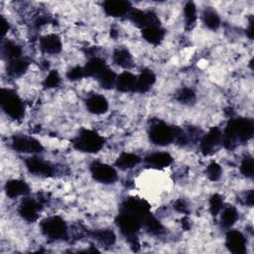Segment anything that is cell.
<instances>
[{"mask_svg": "<svg viewBox=\"0 0 254 254\" xmlns=\"http://www.w3.org/2000/svg\"><path fill=\"white\" fill-rule=\"evenodd\" d=\"M254 133V123L248 118H232L225 127L222 143L226 149H233L237 142L248 141Z\"/></svg>", "mask_w": 254, "mask_h": 254, "instance_id": "cell-1", "label": "cell"}, {"mask_svg": "<svg viewBox=\"0 0 254 254\" xmlns=\"http://www.w3.org/2000/svg\"><path fill=\"white\" fill-rule=\"evenodd\" d=\"M105 139L97 132L89 129H81L78 135L72 140L73 147L85 153H97L103 147Z\"/></svg>", "mask_w": 254, "mask_h": 254, "instance_id": "cell-2", "label": "cell"}, {"mask_svg": "<svg viewBox=\"0 0 254 254\" xmlns=\"http://www.w3.org/2000/svg\"><path fill=\"white\" fill-rule=\"evenodd\" d=\"M0 104L3 111L11 118L19 120L24 116L25 108L21 98L11 89L2 88L0 91Z\"/></svg>", "mask_w": 254, "mask_h": 254, "instance_id": "cell-3", "label": "cell"}, {"mask_svg": "<svg viewBox=\"0 0 254 254\" xmlns=\"http://www.w3.org/2000/svg\"><path fill=\"white\" fill-rule=\"evenodd\" d=\"M42 233L51 240L66 239L67 226L65 221L60 216H51L40 223Z\"/></svg>", "mask_w": 254, "mask_h": 254, "instance_id": "cell-4", "label": "cell"}, {"mask_svg": "<svg viewBox=\"0 0 254 254\" xmlns=\"http://www.w3.org/2000/svg\"><path fill=\"white\" fill-rule=\"evenodd\" d=\"M176 127H172L163 121L157 120L151 124L149 130L150 141L159 146H166L175 141Z\"/></svg>", "mask_w": 254, "mask_h": 254, "instance_id": "cell-5", "label": "cell"}, {"mask_svg": "<svg viewBox=\"0 0 254 254\" xmlns=\"http://www.w3.org/2000/svg\"><path fill=\"white\" fill-rule=\"evenodd\" d=\"M115 222L122 234L128 240L136 237V234L140 230L142 225V222L138 217L125 211L119 212V214L115 218Z\"/></svg>", "mask_w": 254, "mask_h": 254, "instance_id": "cell-6", "label": "cell"}, {"mask_svg": "<svg viewBox=\"0 0 254 254\" xmlns=\"http://www.w3.org/2000/svg\"><path fill=\"white\" fill-rule=\"evenodd\" d=\"M150 208H151L150 204L145 199L131 196V197L126 198L121 203L120 211H125L128 213H131V214L135 215L136 217H138L142 222V220L148 214H150Z\"/></svg>", "mask_w": 254, "mask_h": 254, "instance_id": "cell-7", "label": "cell"}, {"mask_svg": "<svg viewBox=\"0 0 254 254\" xmlns=\"http://www.w3.org/2000/svg\"><path fill=\"white\" fill-rule=\"evenodd\" d=\"M12 147L15 151L20 153H39L44 150L39 140L23 135L14 136L12 138Z\"/></svg>", "mask_w": 254, "mask_h": 254, "instance_id": "cell-8", "label": "cell"}, {"mask_svg": "<svg viewBox=\"0 0 254 254\" xmlns=\"http://www.w3.org/2000/svg\"><path fill=\"white\" fill-rule=\"evenodd\" d=\"M92 178L102 184H112L117 180V173L114 168L99 162H93L90 165Z\"/></svg>", "mask_w": 254, "mask_h": 254, "instance_id": "cell-9", "label": "cell"}, {"mask_svg": "<svg viewBox=\"0 0 254 254\" xmlns=\"http://www.w3.org/2000/svg\"><path fill=\"white\" fill-rule=\"evenodd\" d=\"M130 20L139 28H147L150 26H160V21L157 15L151 11H141L138 9H132L129 13Z\"/></svg>", "mask_w": 254, "mask_h": 254, "instance_id": "cell-10", "label": "cell"}, {"mask_svg": "<svg viewBox=\"0 0 254 254\" xmlns=\"http://www.w3.org/2000/svg\"><path fill=\"white\" fill-rule=\"evenodd\" d=\"M225 245L234 254H243L246 252V239L238 230H229L226 233Z\"/></svg>", "mask_w": 254, "mask_h": 254, "instance_id": "cell-11", "label": "cell"}, {"mask_svg": "<svg viewBox=\"0 0 254 254\" xmlns=\"http://www.w3.org/2000/svg\"><path fill=\"white\" fill-rule=\"evenodd\" d=\"M102 7L105 14L111 17H122L132 10L131 3L124 0H106Z\"/></svg>", "mask_w": 254, "mask_h": 254, "instance_id": "cell-12", "label": "cell"}, {"mask_svg": "<svg viewBox=\"0 0 254 254\" xmlns=\"http://www.w3.org/2000/svg\"><path fill=\"white\" fill-rule=\"evenodd\" d=\"M222 139L221 131L218 127H212L201 139L200 150L203 155H210L215 147L219 144Z\"/></svg>", "mask_w": 254, "mask_h": 254, "instance_id": "cell-13", "label": "cell"}, {"mask_svg": "<svg viewBox=\"0 0 254 254\" xmlns=\"http://www.w3.org/2000/svg\"><path fill=\"white\" fill-rule=\"evenodd\" d=\"M26 167L28 169V171L31 174H35V175H41V176H52L54 174V168L51 164L33 157V158H28L25 161Z\"/></svg>", "mask_w": 254, "mask_h": 254, "instance_id": "cell-14", "label": "cell"}, {"mask_svg": "<svg viewBox=\"0 0 254 254\" xmlns=\"http://www.w3.org/2000/svg\"><path fill=\"white\" fill-rule=\"evenodd\" d=\"M40 203L32 198H25L19 206V214L27 221L34 222L38 219Z\"/></svg>", "mask_w": 254, "mask_h": 254, "instance_id": "cell-15", "label": "cell"}, {"mask_svg": "<svg viewBox=\"0 0 254 254\" xmlns=\"http://www.w3.org/2000/svg\"><path fill=\"white\" fill-rule=\"evenodd\" d=\"M86 108L90 113L93 114H103L108 110V101L101 94L90 95L85 102Z\"/></svg>", "mask_w": 254, "mask_h": 254, "instance_id": "cell-16", "label": "cell"}, {"mask_svg": "<svg viewBox=\"0 0 254 254\" xmlns=\"http://www.w3.org/2000/svg\"><path fill=\"white\" fill-rule=\"evenodd\" d=\"M40 48L47 54H59L62 51V41L58 35L50 34L41 38Z\"/></svg>", "mask_w": 254, "mask_h": 254, "instance_id": "cell-17", "label": "cell"}, {"mask_svg": "<svg viewBox=\"0 0 254 254\" xmlns=\"http://www.w3.org/2000/svg\"><path fill=\"white\" fill-rule=\"evenodd\" d=\"M156 81L155 73L150 69H143L139 76H137L135 91L140 93L147 92Z\"/></svg>", "mask_w": 254, "mask_h": 254, "instance_id": "cell-18", "label": "cell"}, {"mask_svg": "<svg viewBox=\"0 0 254 254\" xmlns=\"http://www.w3.org/2000/svg\"><path fill=\"white\" fill-rule=\"evenodd\" d=\"M137 76L132 74L131 72L124 71L120 73L116 78V88L121 92H129L135 91Z\"/></svg>", "mask_w": 254, "mask_h": 254, "instance_id": "cell-19", "label": "cell"}, {"mask_svg": "<svg viewBox=\"0 0 254 254\" xmlns=\"http://www.w3.org/2000/svg\"><path fill=\"white\" fill-rule=\"evenodd\" d=\"M5 191L9 197H16L29 191L28 185L21 180H10L5 185Z\"/></svg>", "mask_w": 254, "mask_h": 254, "instance_id": "cell-20", "label": "cell"}, {"mask_svg": "<svg viewBox=\"0 0 254 254\" xmlns=\"http://www.w3.org/2000/svg\"><path fill=\"white\" fill-rule=\"evenodd\" d=\"M165 35V31L160 26H150L142 29L143 38L152 45H158L161 43Z\"/></svg>", "mask_w": 254, "mask_h": 254, "instance_id": "cell-21", "label": "cell"}, {"mask_svg": "<svg viewBox=\"0 0 254 254\" xmlns=\"http://www.w3.org/2000/svg\"><path fill=\"white\" fill-rule=\"evenodd\" d=\"M29 67V63L25 59H14L9 61L7 65V73L12 77L21 76Z\"/></svg>", "mask_w": 254, "mask_h": 254, "instance_id": "cell-22", "label": "cell"}, {"mask_svg": "<svg viewBox=\"0 0 254 254\" xmlns=\"http://www.w3.org/2000/svg\"><path fill=\"white\" fill-rule=\"evenodd\" d=\"M106 67L107 65L104 60L100 58H92L83 67L84 76H97Z\"/></svg>", "mask_w": 254, "mask_h": 254, "instance_id": "cell-23", "label": "cell"}, {"mask_svg": "<svg viewBox=\"0 0 254 254\" xmlns=\"http://www.w3.org/2000/svg\"><path fill=\"white\" fill-rule=\"evenodd\" d=\"M145 162L154 165L156 167L165 168L170 166L173 163V157L169 153L160 152V153H154L145 158Z\"/></svg>", "mask_w": 254, "mask_h": 254, "instance_id": "cell-24", "label": "cell"}, {"mask_svg": "<svg viewBox=\"0 0 254 254\" xmlns=\"http://www.w3.org/2000/svg\"><path fill=\"white\" fill-rule=\"evenodd\" d=\"M140 161H141V159L139 156L132 154V153L124 152L117 158L115 165L121 170H128V169H132L133 167L138 165L140 163Z\"/></svg>", "mask_w": 254, "mask_h": 254, "instance_id": "cell-25", "label": "cell"}, {"mask_svg": "<svg viewBox=\"0 0 254 254\" xmlns=\"http://www.w3.org/2000/svg\"><path fill=\"white\" fill-rule=\"evenodd\" d=\"M113 62L124 68H130L133 66L132 56L126 49H116L113 53Z\"/></svg>", "mask_w": 254, "mask_h": 254, "instance_id": "cell-26", "label": "cell"}, {"mask_svg": "<svg viewBox=\"0 0 254 254\" xmlns=\"http://www.w3.org/2000/svg\"><path fill=\"white\" fill-rule=\"evenodd\" d=\"M91 234L94 239H96L100 244L104 246H111L116 241V236L114 232L110 229H97L94 230Z\"/></svg>", "mask_w": 254, "mask_h": 254, "instance_id": "cell-27", "label": "cell"}, {"mask_svg": "<svg viewBox=\"0 0 254 254\" xmlns=\"http://www.w3.org/2000/svg\"><path fill=\"white\" fill-rule=\"evenodd\" d=\"M96 77H97V80H98L100 86L104 89L112 88L114 86V84L116 83V78H117L116 73L108 67L103 69Z\"/></svg>", "mask_w": 254, "mask_h": 254, "instance_id": "cell-28", "label": "cell"}, {"mask_svg": "<svg viewBox=\"0 0 254 254\" xmlns=\"http://www.w3.org/2000/svg\"><path fill=\"white\" fill-rule=\"evenodd\" d=\"M202 21L203 24L210 30H216L220 26V18L218 14L210 8L204 9L202 13Z\"/></svg>", "mask_w": 254, "mask_h": 254, "instance_id": "cell-29", "label": "cell"}, {"mask_svg": "<svg viewBox=\"0 0 254 254\" xmlns=\"http://www.w3.org/2000/svg\"><path fill=\"white\" fill-rule=\"evenodd\" d=\"M2 51H3V55L9 61L20 58L22 54L21 47L12 41H6L2 46Z\"/></svg>", "mask_w": 254, "mask_h": 254, "instance_id": "cell-30", "label": "cell"}, {"mask_svg": "<svg viewBox=\"0 0 254 254\" xmlns=\"http://www.w3.org/2000/svg\"><path fill=\"white\" fill-rule=\"evenodd\" d=\"M237 218H238V212L236 208L233 206H227L226 208H224L221 214V218H220L221 225L223 227H230L235 223Z\"/></svg>", "mask_w": 254, "mask_h": 254, "instance_id": "cell-31", "label": "cell"}, {"mask_svg": "<svg viewBox=\"0 0 254 254\" xmlns=\"http://www.w3.org/2000/svg\"><path fill=\"white\" fill-rule=\"evenodd\" d=\"M184 14L186 19V28L191 29L194 26L196 20V8L192 2H188L184 8Z\"/></svg>", "mask_w": 254, "mask_h": 254, "instance_id": "cell-32", "label": "cell"}, {"mask_svg": "<svg viewBox=\"0 0 254 254\" xmlns=\"http://www.w3.org/2000/svg\"><path fill=\"white\" fill-rule=\"evenodd\" d=\"M142 224L145 225V227L153 234H160L163 232V225L161 222L155 218L151 213L148 214L143 220Z\"/></svg>", "mask_w": 254, "mask_h": 254, "instance_id": "cell-33", "label": "cell"}, {"mask_svg": "<svg viewBox=\"0 0 254 254\" xmlns=\"http://www.w3.org/2000/svg\"><path fill=\"white\" fill-rule=\"evenodd\" d=\"M176 98L181 103L191 104L195 101V93L192 89L185 87L178 91V93L176 94Z\"/></svg>", "mask_w": 254, "mask_h": 254, "instance_id": "cell-34", "label": "cell"}, {"mask_svg": "<svg viewBox=\"0 0 254 254\" xmlns=\"http://www.w3.org/2000/svg\"><path fill=\"white\" fill-rule=\"evenodd\" d=\"M223 205V198L220 194L214 193L211 195L209 199V210L213 216H216L219 211L222 209Z\"/></svg>", "mask_w": 254, "mask_h": 254, "instance_id": "cell-35", "label": "cell"}, {"mask_svg": "<svg viewBox=\"0 0 254 254\" xmlns=\"http://www.w3.org/2000/svg\"><path fill=\"white\" fill-rule=\"evenodd\" d=\"M240 171L246 178H252L254 174V163L251 156H246L241 163Z\"/></svg>", "mask_w": 254, "mask_h": 254, "instance_id": "cell-36", "label": "cell"}, {"mask_svg": "<svg viewBox=\"0 0 254 254\" xmlns=\"http://www.w3.org/2000/svg\"><path fill=\"white\" fill-rule=\"evenodd\" d=\"M221 174H222L221 167L215 162H211L206 168V175L210 181H213V182L218 181L221 177Z\"/></svg>", "mask_w": 254, "mask_h": 254, "instance_id": "cell-37", "label": "cell"}, {"mask_svg": "<svg viewBox=\"0 0 254 254\" xmlns=\"http://www.w3.org/2000/svg\"><path fill=\"white\" fill-rule=\"evenodd\" d=\"M61 77L57 70H51L50 73L47 75V77L44 80V86L46 88H53L60 84Z\"/></svg>", "mask_w": 254, "mask_h": 254, "instance_id": "cell-38", "label": "cell"}, {"mask_svg": "<svg viewBox=\"0 0 254 254\" xmlns=\"http://www.w3.org/2000/svg\"><path fill=\"white\" fill-rule=\"evenodd\" d=\"M83 76H84L83 67H80V66H74V67L70 68L66 73V77L69 80H78V79L82 78Z\"/></svg>", "mask_w": 254, "mask_h": 254, "instance_id": "cell-39", "label": "cell"}, {"mask_svg": "<svg viewBox=\"0 0 254 254\" xmlns=\"http://www.w3.org/2000/svg\"><path fill=\"white\" fill-rule=\"evenodd\" d=\"M174 208H175L177 211L181 212V213H184V214H188V213H189V207H188L186 201L183 200V199H178V200L174 203Z\"/></svg>", "mask_w": 254, "mask_h": 254, "instance_id": "cell-40", "label": "cell"}, {"mask_svg": "<svg viewBox=\"0 0 254 254\" xmlns=\"http://www.w3.org/2000/svg\"><path fill=\"white\" fill-rule=\"evenodd\" d=\"M253 202H254V195H253V190H251L248 192H246L244 196V203L249 206H252Z\"/></svg>", "mask_w": 254, "mask_h": 254, "instance_id": "cell-41", "label": "cell"}, {"mask_svg": "<svg viewBox=\"0 0 254 254\" xmlns=\"http://www.w3.org/2000/svg\"><path fill=\"white\" fill-rule=\"evenodd\" d=\"M10 26L9 23L5 20L4 17H1V32H2V36H5L6 33L8 32Z\"/></svg>", "mask_w": 254, "mask_h": 254, "instance_id": "cell-42", "label": "cell"}, {"mask_svg": "<svg viewBox=\"0 0 254 254\" xmlns=\"http://www.w3.org/2000/svg\"><path fill=\"white\" fill-rule=\"evenodd\" d=\"M253 24H254V21H253V17L250 18V21H249V26H248V29L246 31V34L248 36L249 39H253V36H254V29H253Z\"/></svg>", "mask_w": 254, "mask_h": 254, "instance_id": "cell-43", "label": "cell"}, {"mask_svg": "<svg viewBox=\"0 0 254 254\" xmlns=\"http://www.w3.org/2000/svg\"><path fill=\"white\" fill-rule=\"evenodd\" d=\"M182 226H183V228H184V229H186V230L190 229V221H189L188 217H184V218L182 219Z\"/></svg>", "mask_w": 254, "mask_h": 254, "instance_id": "cell-44", "label": "cell"}, {"mask_svg": "<svg viewBox=\"0 0 254 254\" xmlns=\"http://www.w3.org/2000/svg\"><path fill=\"white\" fill-rule=\"evenodd\" d=\"M110 36H111L112 38H116V37H117V31L114 30V29H111V30H110Z\"/></svg>", "mask_w": 254, "mask_h": 254, "instance_id": "cell-45", "label": "cell"}]
</instances>
